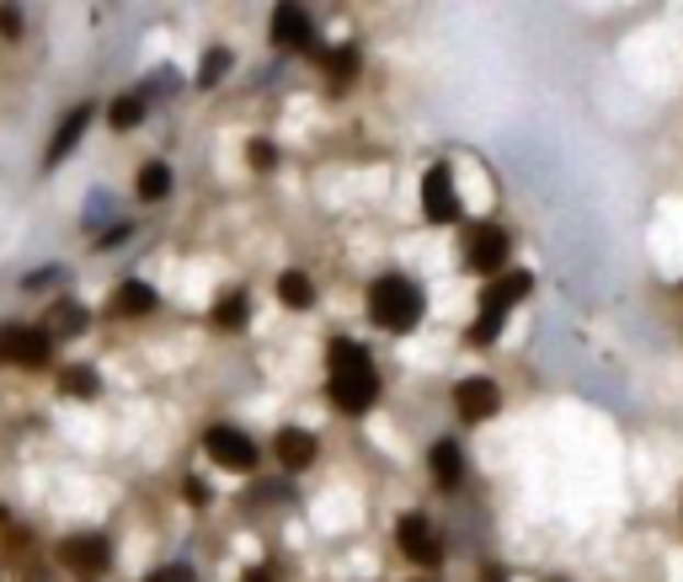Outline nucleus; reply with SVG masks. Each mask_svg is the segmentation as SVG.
<instances>
[{
  "label": "nucleus",
  "mask_w": 683,
  "mask_h": 582,
  "mask_svg": "<svg viewBox=\"0 0 683 582\" xmlns=\"http://www.w3.org/2000/svg\"><path fill=\"white\" fill-rule=\"evenodd\" d=\"M86 124H91V107H76L65 124H59V134H54V145H48V167H59L70 150H76V139L86 134Z\"/></svg>",
  "instance_id": "nucleus-12"
},
{
  "label": "nucleus",
  "mask_w": 683,
  "mask_h": 582,
  "mask_svg": "<svg viewBox=\"0 0 683 582\" xmlns=\"http://www.w3.org/2000/svg\"><path fill=\"white\" fill-rule=\"evenodd\" d=\"M459 449L454 444H433V476H439V487H459Z\"/></svg>",
  "instance_id": "nucleus-19"
},
{
  "label": "nucleus",
  "mask_w": 683,
  "mask_h": 582,
  "mask_svg": "<svg viewBox=\"0 0 683 582\" xmlns=\"http://www.w3.org/2000/svg\"><path fill=\"white\" fill-rule=\"evenodd\" d=\"M246 582H273V572H246Z\"/></svg>",
  "instance_id": "nucleus-25"
},
{
  "label": "nucleus",
  "mask_w": 683,
  "mask_h": 582,
  "mask_svg": "<svg viewBox=\"0 0 683 582\" xmlns=\"http://www.w3.org/2000/svg\"><path fill=\"white\" fill-rule=\"evenodd\" d=\"M422 214L433 225L459 219V193H454V171L448 167H428V176H422Z\"/></svg>",
  "instance_id": "nucleus-6"
},
{
  "label": "nucleus",
  "mask_w": 683,
  "mask_h": 582,
  "mask_svg": "<svg viewBox=\"0 0 683 582\" xmlns=\"http://www.w3.org/2000/svg\"><path fill=\"white\" fill-rule=\"evenodd\" d=\"M465 267L497 273V278H502V267H508V236H502L497 225H476L470 241H465Z\"/></svg>",
  "instance_id": "nucleus-7"
},
{
  "label": "nucleus",
  "mask_w": 683,
  "mask_h": 582,
  "mask_svg": "<svg viewBox=\"0 0 683 582\" xmlns=\"http://www.w3.org/2000/svg\"><path fill=\"white\" fill-rule=\"evenodd\" d=\"M273 43H283V48L310 43V16H305L299 5H278V11H273Z\"/></svg>",
  "instance_id": "nucleus-11"
},
{
  "label": "nucleus",
  "mask_w": 683,
  "mask_h": 582,
  "mask_svg": "<svg viewBox=\"0 0 683 582\" xmlns=\"http://www.w3.org/2000/svg\"><path fill=\"white\" fill-rule=\"evenodd\" d=\"M54 358V336L33 332V327H0V364H22V369H43Z\"/></svg>",
  "instance_id": "nucleus-4"
},
{
  "label": "nucleus",
  "mask_w": 683,
  "mask_h": 582,
  "mask_svg": "<svg viewBox=\"0 0 683 582\" xmlns=\"http://www.w3.org/2000/svg\"><path fill=\"white\" fill-rule=\"evenodd\" d=\"M278 299L288 305V310H310V305H316V284H310L305 273H283V278H278Z\"/></svg>",
  "instance_id": "nucleus-15"
},
{
  "label": "nucleus",
  "mask_w": 683,
  "mask_h": 582,
  "mask_svg": "<svg viewBox=\"0 0 683 582\" xmlns=\"http://www.w3.org/2000/svg\"><path fill=\"white\" fill-rule=\"evenodd\" d=\"M156 305V294L145 289V284H118V294H113V310L118 316H145Z\"/></svg>",
  "instance_id": "nucleus-18"
},
{
  "label": "nucleus",
  "mask_w": 683,
  "mask_h": 582,
  "mask_svg": "<svg viewBox=\"0 0 683 582\" xmlns=\"http://www.w3.org/2000/svg\"><path fill=\"white\" fill-rule=\"evenodd\" d=\"M22 22H16V11H0V33H16Z\"/></svg>",
  "instance_id": "nucleus-24"
},
{
  "label": "nucleus",
  "mask_w": 683,
  "mask_h": 582,
  "mask_svg": "<svg viewBox=\"0 0 683 582\" xmlns=\"http://www.w3.org/2000/svg\"><path fill=\"white\" fill-rule=\"evenodd\" d=\"M246 156H251V167H273V145H251Z\"/></svg>",
  "instance_id": "nucleus-23"
},
{
  "label": "nucleus",
  "mask_w": 683,
  "mask_h": 582,
  "mask_svg": "<svg viewBox=\"0 0 683 582\" xmlns=\"http://www.w3.org/2000/svg\"><path fill=\"white\" fill-rule=\"evenodd\" d=\"M454 407H459L465 422H486V416H497L502 396H497V385H491V379H465V385L454 390Z\"/></svg>",
  "instance_id": "nucleus-9"
},
{
  "label": "nucleus",
  "mask_w": 683,
  "mask_h": 582,
  "mask_svg": "<svg viewBox=\"0 0 683 582\" xmlns=\"http://www.w3.org/2000/svg\"><path fill=\"white\" fill-rule=\"evenodd\" d=\"M246 316H251V299H246L241 289H236V294H225V299L214 305V327H219V332H241V327H246Z\"/></svg>",
  "instance_id": "nucleus-14"
},
{
  "label": "nucleus",
  "mask_w": 683,
  "mask_h": 582,
  "mask_svg": "<svg viewBox=\"0 0 683 582\" xmlns=\"http://www.w3.org/2000/svg\"><path fill=\"white\" fill-rule=\"evenodd\" d=\"M166 193H171V167L150 161V167L139 171V198H145V204H161Z\"/></svg>",
  "instance_id": "nucleus-17"
},
{
  "label": "nucleus",
  "mask_w": 683,
  "mask_h": 582,
  "mask_svg": "<svg viewBox=\"0 0 683 582\" xmlns=\"http://www.w3.org/2000/svg\"><path fill=\"white\" fill-rule=\"evenodd\" d=\"M107 118H113V128H134L139 118H145V96H118Z\"/></svg>",
  "instance_id": "nucleus-21"
},
{
  "label": "nucleus",
  "mask_w": 683,
  "mask_h": 582,
  "mask_svg": "<svg viewBox=\"0 0 683 582\" xmlns=\"http://www.w3.org/2000/svg\"><path fill=\"white\" fill-rule=\"evenodd\" d=\"M203 449L214 465H230V470H251L257 465V444L246 438L241 427H208L203 433Z\"/></svg>",
  "instance_id": "nucleus-5"
},
{
  "label": "nucleus",
  "mask_w": 683,
  "mask_h": 582,
  "mask_svg": "<svg viewBox=\"0 0 683 582\" xmlns=\"http://www.w3.org/2000/svg\"><path fill=\"white\" fill-rule=\"evenodd\" d=\"M225 70H230V54H225V48H208V54H203V65H198V85H214Z\"/></svg>",
  "instance_id": "nucleus-22"
},
{
  "label": "nucleus",
  "mask_w": 683,
  "mask_h": 582,
  "mask_svg": "<svg viewBox=\"0 0 683 582\" xmlns=\"http://www.w3.org/2000/svg\"><path fill=\"white\" fill-rule=\"evenodd\" d=\"M326 364H331V401L342 407V412H368L374 407V396H379V375H374V364H368V353H363L358 342H348V336H337L331 342V353H326Z\"/></svg>",
  "instance_id": "nucleus-1"
},
{
  "label": "nucleus",
  "mask_w": 683,
  "mask_h": 582,
  "mask_svg": "<svg viewBox=\"0 0 683 582\" xmlns=\"http://www.w3.org/2000/svg\"><path fill=\"white\" fill-rule=\"evenodd\" d=\"M59 385H65V396H76V401H96V396H102V379H96V369H81V364H76V369H65Z\"/></svg>",
  "instance_id": "nucleus-16"
},
{
  "label": "nucleus",
  "mask_w": 683,
  "mask_h": 582,
  "mask_svg": "<svg viewBox=\"0 0 683 582\" xmlns=\"http://www.w3.org/2000/svg\"><path fill=\"white\" fill-rule=\"evenodd\" d=\"M528 289H534V278H528V273H502V278H497V284L481 294V321L470 327V342H491V336L502 332L508 310H513V305H519Z\"/></svg>",
  "instance_id": "nucleus-3"
},
{
  "label": "nucleus",
  "mask_w": 683,
  "mask_h": 582,
  "mask_svg": "<svg viewBox=\"0 0 683 582\" xmlns=\"http://www.w3.org/2000/svg\"><path fill=\"white\" fill-rule=\"evenodd\" d=\"M59 556H65L70 567H81V572H102L113 550H107V540H102V535H76V540L59 545Z\"/></svg>",
  "instance_id": "nucleus-10"
},
{
  "label": "nucleus",
  "mask_w": 683,
  "mask_h": 582,
  "mask_svg": "<svg viewBox=\"0 0 683 582\" xmlns=\"http://www.w3.org/2000/svg\"><path fill=\"white\" fill-rule=\"evenodd\" d=\"M278 459H283V470L310 465V459H316V438H310V433H299V427H283V433H278Z\"/></svg>",
  "instance_id": "nucleus-13"
},
{
  "label": "nucleus",
  "mask_w": 683,
  "mask_h": 582,
  "mask_svg": "<svg viewBox=\"0 0 683 582\" xmlns=\"http://www.w3.org/2000/svg\"><path fill=\"white\" fill-rule=\"evenodd\" d=\"M368 316H374V327H385V332H411L417 321H422V289L401 278V273H385L374 289H368Z\"/></svg>",
  "instance_id": "nucleus-2"
},
{
  "label": "nucleus",
  "mask_w": 683,
  "mask_h": 582,
  "mask_svg": "<svg viewBox=\"0 0 683 582\" xmlns=\"http://www.w3.org/2000/svg\"><path fill=\"white\" fill-rule=\"evenodd\" d=\"M81 327H86L81 305H54V316H48V327H43V332H48V336H76Z\"/></svg>",
  "instance_id": "nucleus-20"
},
{
  "label": "nucleus",
  "mask_w": 683,
  "mask_h": 582,
  "mask_svg": "<svg viewBox=\"0 0 683 582\" xmlns=\"http://www.w3.org/2000/svg\"><path fill=\"white\" fill-rule=\"evenodd\" d=\"M396 540H401V550L411 556V561H422V567H433L443 556L439 535H433V524L422 518V513H406L401 524H396Z\"/></svg>",
  "instance_id": "nucleus-8"
}]
</instances>
